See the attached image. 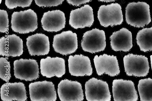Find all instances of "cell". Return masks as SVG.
Instances as JSON below:
<instances>
[{
    "label": "cell",
    "mask_w": 152,
    "mask_h": 101,
    "mask_svg": "<svg viewBox=\"0 0 152 101\" xmlns=\"http://www.w3.org/2000/svg\"><path fill=\"white\" fill-rule=\"evenodd\" d=\"M125 18L130 26L144 28L151 22L149 5L143 2L129 3L126 8Z\"/></svg>",
    "instance_id": "6da1fadb"
},
{
    "label": "cell",
    "mask_w": 152,
    "mask_h": 101,
    "mask_svg": "<svg viewBox=\"0 0 152 101\" xmlns=\"http://www.w3.org/2000/svg\"><path fill=\"white\" fill-rule=\"evenodd\" d=\"M11 24L15 32L24 34L33 32L38 28L37 15L31 9L15 12L12 15Z\"/></svg>",
    "instance_id": "7a4b0ae2"
},
{
    "label": "cell",
    "mask_w": 152,
    "mask_h": 101,
    "mask_svg": "<svg viewBox=\"0 0 152 101\" xmlns=\"http://www.w3.org/2000/svg\"><path fill=\"white\" fill-rule=\"evenodd\" d=\"M125 71L128 76L145 77L149 72L147 57L145 56L130 54L123 58Z\"/></svg>",
    "instance_id": "3957f363"
},
{
    "label": "cell",
    "mask_w": 152,
    "mask_h": 101,
    "mask_svg": "<svg viewBox=\"0 0 152 101\" xmlns=\"http://www.w3.org/2000/svg\"><path fill=\"white\" fill-rule=\"evenodd\" d=\"M97 17L101 26L105 28L120 25L124 20L121 7L118 3L101 5L98 11Z\"/></svg>",
    "instance_id": "277c9868"
},
{
    "label": "cell",
    "mask_w": 152,
    "mask_h": 101,
    "mask_svg": "<svg viewBox=\"0 0 152 101\" xmlns=\"http://www.w3.org/2000/svg\"><path fill=\"white\" fill-rule=\"evenodd\" d=\"M81 45L85 52L94 54L104 51L106 46L104 31L95 28L86 31L83 35Z\"/></svg>",
    "instance_id": "5b68a950"
},
{
    "label": "cell",
    "mask_w": 152,
    "mask_h": 101,
    "mask_svg": "<svg viewBox=\"0 0 152 101\" xmlns=\"http://www.w3.org/2000/svg\"><path fill=\"white\" fill-rule=\"evenodd\" d=\"M86 98L88 101H110L111 95L107 83L92 78L85 84Z\"/></svg>",
    "instance_id": "8992f818"
},
{
    "label": "cell",
    "mask_w": 152,
    "mask_h": 101,
    "mask_svg": "<svg viewBox=\"0 0 152 101\" xmlns=\"http://www.w3.org/2000/svg\"><path fill=\"white\" fill-rule=\"evenodd\" d=\"M53 47L57 53L64 55L71 54L78 49L77 34L69 31L54 36Z\"/></svg>",
    "instance_id": "52a82bcc"
},
{
    "label": "cell",
    "mask_w": 152,
    "mask_h": 101,
    "mask_svg": "<svg viewBox=\"0 0 152 101\" xmlns=\"http://www.w3.org/2000/svg\"><path fill=\"white\" fill-rule=\"evenodd\" d=\"M15 77L21 80L31 81L39 77V65L37 61L32 59H21L14 62Z\"/></svg>",
    "instance_id": "ba28073f"
},
{
    "label": "cell",
    "mask_w": 152,
    "mask_h": 101,
    "mask_svg": "<svg viewBox=\"0 0 152 101\" xmlns=\"http://www.w3.org/2000/svg\"><path fill=\"white\" fill-rule=\"evenodd\" d=\"M29 87L32 101H55L57 100L55 85L52 82L45 81L31 83Z\"/></svg>",
    "instance_id": "9c48e42d"
},
{
    "label": "cell",
    "mask_w": 152,
    "mask_h": 101,
    "mask_svg": "<svg viewBox=\"0 0 152 101\" xmlns=\"http://www.w3.org/2000/svg\"><path fill=\"white\" fill-rule=\"evenodd\" d=\"M115 101H137L138 96L134 82L131 80L115 79L112 83Z\"/></svg>",
    "instance_id": "30bf717a"
},
{
    "label": "cell",
    "mask_w": 152,
    "mask_h": 101,
    "mask_svg": "<svg viewBox=\"0 0 152 101\" xmlns=\"http://www.w3.org/2000/svg\"><path fill=\"white\" fill-rule=\"evenodd\" d=\"M58 93L61 101H82L84 99L82 85L77 81L61 80L58 85Z\"/></svg>",
    "instance_id": "8fae6325"
},
{
    "label": "cell",
    "mask_w": 152,
    "mask_h": 101,
    "mask_svg": "<svg viewBox=\"0 0 152 101\" xmlns=\"http://www.w3.org/2000/svg\"><path fill=\"white\" fill-rule=\"evenodd\" d=\"M94 21L93 9L89 5H85L70 12L69 24L75 29L90 27Z\"/></svg>",
    "instance_id": "7c38bea8"
},
{
    "label": "cell",
    "mask_w": 152,
    "mask_h": 101,
    "mask_svg": "<svg viewBox=\"0 0 152 101\" xmlns=\"http://www.w3.org/2000/svg\"><path fill=\"white\" fill-rule=\"evenodd\" d=\"M41 72L42 76L48 78L54 76L61 78L66 73L65 61L64 59L48 57L40 61Z\"/></svg>",
    "instance_id": "4fadbf2b"
},
{
    "label": "cell",
    "mask_w": 152,
    "mask_h": 101,
    "mask_svg": "<svg viewBox=\"0 0 152 101\" xmlns=\"http://www.w3.org/2000/svg\"><path fill=\"white\" fill-rule=\"evenodd\" d=\"M94 60L96 73L99 76L105 73L113 77L120 74V70L116 56L106 54L99 56L96 55Z\"/></svg>",
    "instance_id": "5bb4252c"
},
{
    "label": "cell",
    "mask_w": 152,
    "mask_h": 101,
    "mask_svg": "<svg viewBox=\"0 0 152 101\" xmlns=\"http://www.w3.org/2000/svg\"><path fill=\"white\" fill-rule=\"evenodd\" d=\"M23 53V43L15 34L3 36L0 39V55L7 57H20Z\"/></svg>",
    "instance_id": "9a60e30c"
},
{
    "label": "cell",
    "mask_w": 152,
    "mask_h": 101,
    "mask_svg": "<svg viewBox=\"0 0 152 101\" xmlns=\"http://www.w3.org/2000/svg\"><path fill=\"white\" fill-rule=\"evenodd\" d=\"M70 73L76 77L91 76L93 68L89 57L82 54L70 55L68 59Z\"/></svg>",
    "instance_id": "2e32d148"
},
{
    "label": "cell",
    "mask_w": 152,
    "mask_h": 101,
    "mask_svg": "<svg viewBox=\"0 0 152 101\" xmlns=\"http://www.w3.org/2000/svg\"><path fill=\"white\" fill-rule=\"evenodd\" d=\"M43 30L48 32H57L65 27L66 18L64 12L60 10L45 12L41 20Z\"/></svg>",
    "instance_id": "e0dca14e"
},
{
    "label": "cell",
    "mask_w": 152,
    "mask_h": 101,
    "mask_svg": "<svg viewBox=\"0 0 152 101\" xmlns=\"http://www.w3.org/2000/svg\"><path fill=\"white\" fill-rule=\"evenodd\" d=\"M26 40V45L31 56H44L49 54L50 42L48 36L45 34L37 33L28 36Z\"/></svg>",
    "instance_id": "ac0fdd59"
},
{
    "label": "cell",
    "mask_w": 152,
    "mask_h": 101,
    "mask_svg": "<svg viewBox=\"0 0 152 101\" xmlns=\"http://www.w3.org/2000/svg\"><path fill=\"white\" fill-rule=\"evenodd\" d=\"M110 39L111 48L114 51L129 52L133 46L132 33L125 28L114 32Z\"/></svg>",
    "instance_id": "d6986e66"
},
{
    "label": "cell",
    "mask_w": 152,
    "mask_h": 101,
    "mask_svg": "<svg viewBox=\"0 0 152 101\" xmlns=\"http://www.w3.org/2000/svg\"><path fill=\"white\" fill-rule=\"evenodd\" d=\"M1 95L4 101H25L27 99L26 87L20 82L3 84L1 88Z\"/></svg>",
    "instance_id": "ffe728a7"
},
{
    "label": "cell",
    "mask_w": 152,
    "mask_h": 101,
    "mask_svg": "<svg viewBox=\"0 0 152 101\" xmlns=\"http://www.w3.org/2000/svg\"><path fill=\"white\" fill-rule=\"evenodd\" d=\"M137 43L141 51L146 52L152 51V27L144 28L137 33Z\"/></svg>",
    "instance_id": "44dd1931"
},
{
    "label": "cell",
    "mask_w": 152,
    "mask_h": 101,
    "mask_svg": "<svg viewBox=\"0 0 152 101\" xmlns=\"http://www.w3.org/2000/svg\"><path fill=\"white\" fill-rule=\"evenodd\" d=\"M138 91L141 101H152V78H148L139 80Z\"/></svg>",
    "instance_id": "7402d4cb"
},
{
    "label": "cell",
    "mask_w": 152,
    "mask_h": 101,
    "mask_svg": "<svg viewBox=\"0 0 152 101\" xmlns=\"http://www.w3.org/2000/svg\"><path fill=\"white\" fill-rule=\"evenodd\" d=\"M10 62L6 58H0V78L8 82L11 78Z\"/></svg>",
    "instance_id": "603a6c76"
},
{
    "label": "cell",
    "mask_w": 152,
    "mask_h": 101,
    "mask_svg": "<svg viewBox=\"0 0 152 101\" xmlns=\"http://www.w3.org/2000/svg\"><path fill=\"white\" fill-rule=\"evenodd\" d=\"M33 0H5V4L10 9H13L18 7L25 8L30 7Z\"/></svg>",
    "instance_id": "cb8c5ba5"
},
{
    "label": "cell",
    "mask_w": 152,
    "mask_h": 101,
    "mask_svg": "<svg viewBox=\"0 0 152 101\" xmlns=\"http://www.w3.org/2000/svg\"><path fill=\"white\" fill-rule=\"evenodd\" d=\"M9 30V20L7 11L0 9V32L6 33Z\"/></svg>",
    "instance_id": "d4e9b609"
},
{
    "label": "cell",
    "mask_w": 152,
    "mask_h": 101,
    "mask_svg": "<svg viewBox=\"0 0 152 101\" xmlns=\"http://www.w3.org/2000/svg\"><path fill=\"white\" fill-rule=\"evenodd\" d=\"M35 4L40 7H57L62 4L64 0H34Z\"/></svg>",
    "instance_id": "484cf974"
},
{
    "label": "cell",
    "mask_w": 152,
    "mask_h": 101,
    "mask_svg": "<svg viewBox=\"0 0 152 101\" xmlns=\"http://www.w3.org/2000/svg\"><path fill=\"white\" fill-rule=\"evenodd\" d=\"M92 0H67L70 5L75 6H78L81 5L89 3Z\"/></svg>",
    "instance_id": "4316f807"
},
{
    "label": "cell",
    "mask_w": 152,
    "mask_h": 101,
    "mask_svg": "<svg viewBox=\"0 0 152 101\" xmlns=\"http://www.w3.org/2000/svg\"><path fill=\"white\" fill-rule=\"evenodd\" d=\"M98 1L100 2L109 3L115 1L116 0H98Z\"/></svg>",
    "instance_id": "83f0119b"
},
{
    "label": "cell",
    "mask_w": 152,
    "mask_h": 101,
    "mask_svg": "<svg viewBox=\"0 0 152 101\" xmlns=\"http://www.w3.org/2000/svg\"><path fill=\"white\" fill-rule=\"evenodd\" d=\"M151 64V70H152V55L150 56Z\"/></svg>",
    "instance_id": "f1b7e54d"
},
{
    "label": "cell",
    "mask_w": 152,
    "mask_h": 101,
    "mask_svg": "<svg viewBox=\"0 0 152 101\" xmlns=\"http://www.w3.org/2000/svg\"><path fill=\"white\" fill-rule=\"evenodd\" d=\"M2 0H1V3H0V4H1L2 2Z\"/></svg>",
    "instance_id": "f546056e"
}]
</instances>
